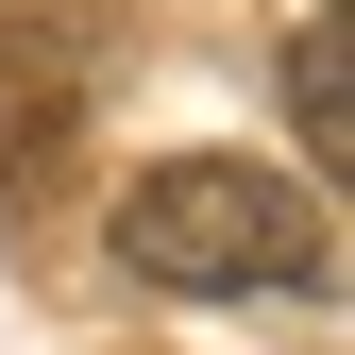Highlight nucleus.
I'll use <instances>...</instances> for the list:
<instances>
[{
	"label": "nucleus",
	"mask_w": 355,
	"mask_h": 355,
	"mask_svg": "<svg viewBox=\"0 0 355 355\" xmlns=\"http://www.w3.org/2000/svg\"><path fill=\"white\" fill-rule=\"evenodd\" d=\"M102 237H119L136 288H187V304H271V288L304 304L322 288V203L271 153H153Z\"/></svg>",
	"instance_id": "f257e3e1"
},
{
	"label": "nucleus",
	"mask_w": 355,
	"mask_h": 355,
	"mask_svg": "<svg viewBox=\"0 0 355 355\" xmlns=\"http://www.w3.org/2000/svg\"><path fill=\"white\" fill-rule=\"evenodd\" d=\"M288 102H304V169H338V153H355V51H338V17H304Z\"/></svg>",
	"instance_id": "7ed1b4c3"
},
{
	"label": "nucleus",
	"mask_w": 355,
	"mask_h": 355,
	"mask_svg": "<svg viewBox=\"0 0 355 355\" xmlns=\"http://www.w3.org/2000/svg\"><path fill=\"white\" fill-rule=\"evenodd\" d=\"M68 119H85V51H68V17H0V203L51 187Z\"/></svg>",
	"instance_id": "f03ea898"
}]
</instances>
